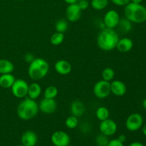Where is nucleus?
<instances>
[{
  "label": "nucleus",
  "instance_id": "nucleus-1",
  "mask_svg": "<svg viewBox=\"0 0 146 146\" xmlns=\"http://www.w3.org/2000/svg\"><path fill=\"white\" fill-rule=\"evenodd\" d=\"M119 36L113 29L105 28L101 30L97 37V44L101 50L111 51L116 48Z\"/></svg>",
  "mask_w": 146,
  "mask_h": 146
},
{
  "label": "nucleus",
  "instance_id": "nucleus-2",
  "mask_svg": "<svg viewBox=\"0 0 146 146\" xmlns=\"http://www.w3.org/2000/svg\"><path fill=\"white\" fill-rule=\"evenodd\" d=\"M38 104L36 100L28 98H24L19 103L17 108V113L19 118L23 121H29L33 119L38 114Z\"/></svg>",
  "mask_w": 146,
  "mask_h": 146
},
{
  "label": "nucleus",
  "instance_id": "nucleus-3",
  "mask_svg": "<svg viewBox=\"0 0 146 146\" xmlns=\"http://www.w3.org/2000/svg\"><path fill=\"white\" fill-rule=\"evenodd\" d=\"M49 71V64L42 58H34L28 68L29 76L33 81H39L46 76Z\"/></svg>",
  "mask_w": 146,
  "mask_h": 146
},
{
  "label": "nucleus",
  "instance_id": "nucleus-4",
  "mask_svg": "<svg viewBox=\"0 0 146 146\" xmlns=\"http://www.w3.org/2000/svg\"><path fill=\"white\" fill-rule=\"evenodd\" d=\"M124 15L132 23L143 24L146 21V7L141 4L130 2L125 6Z\"/></svg>",
  "mask_w": 146,
  "mask_h": 146
},
{
  "label": "nucleus",
  "instance_id": "nucleus-5",
  "mask_svg": "<svg viewBox=\"0 0 146 146\" xmlns=\"http://www.w3.org/2000/svg\"><path fill=\"white\" fill-rule=\"evenodd\" d=\"M11 89L14 97L17 98H24L28 94L29 84L25 80L18 78L15 80Z\"/></svg>",
  "mask_w": 146,
  "mask_h": 146
},
{
  "label": "nucleus",
  "instance_id": "nucleus-6",
  "mask_svg": "<svg viewBox=\"0 0 146 146\" xmlns=\"http://www.w3.org/2000/svg\"><path fill=\"white\" fill-rule=\"evenodd\" d=\"M93 92H94V96L100 99L107 98L111 94L110 82L104 81L103 79L98 81L94 86Z\"/></svg>",
  "mask_w": 146,
  "mask_h": 146
},
{
  "label": "nucleus",
  "instance_id": "nucleus-7",
  "mask_svg": "<svg viewBox=\"0 0 146 146\" xmlns=\"http://www.w3.org/2000/svg\"><path fill=\"white\" fill-rule=\"evenodd\" d=\"M143 125V118L138 113H133L128 115L125 121V127L131 132H135L142 128Z\"/></svg>",
  "mask_w": 146,
  "mask_h": 146
},
{
  "label": "nucleus",
  "instance_id": "nucleus-8",
  "mask_svg": "<svg viewBox=\"0 0 146 146\" xmlns=\"http://www.w3.org/2000/svg\"><path fill=\"white\" fill-rule=\"evenodd\" d=\"M121 17L117 11L114 9H110L107 11L104 17V22L106 28L113 29L118 27Z\"/></svg>",
  "mask_w": 146,
  "mask_h": 146
},
{
  "label": "nucleus",
  "instance_id": "nucleus-9",
  "mask_svg": "<svg viewBox=\"0 0 146 146\" xmlns=\"http://www.w3.org/2000/svg\"><path fill=\"white\" fill-rule=\"evenodd\" d=\"M51 141L54 146H68L70 145L71 138L65 131H56L51 135Z\"/></svg>",
  "mask_w": 146,
  "mask_h": 146
},
{
  "label": "nucleus",
  "instance_id": "nucleus-10",
  "mask_svg": "<svg viewBox=\"0 0 146 146\" xmlns=\"http://www.w3.org/2000/svg\"><path fill=\"white\" fill-rule=\"evenodd\" d=\"M117 129H118V125L111 118L101 121V123L99 125V130L101 131V133L108 137L114 135L116 133Z\"/></svg>",
  "mask_w": 146,
  "mask_h": 146
},
{
  "label": "nucleus",
  "instance_id": "nucleus-11",
  "mask_svg": "<svg viewBox=\"0 0 146 146\" xmlns=\"http://www.w3.org/2000/svg\"><path fill=\"white\" fill-rule=\"evenodd\" d=\"M57 104L55 99L44 98L38 104V109L45 114H52L56 111Z\"/></svg>",
  "mask_w": 146,
  "mask_h": 146
},
{
  "label": "nucleus",
  "instance_id": "nucleus-12",
  "mask_svg": "<svg viewBox=\"0 0 146 146\" xmlns=\"http://www.w3.org/2000/svg\"><path fill=\"white\" fill-rule=\"evenodd\" d=\"M81 12L82 11L79 8L77 3L68 4L66 9V16L67 20L70 22H76L81 18Z\"/></svg>",
  "mask_w": 146,
  "mask_h": 146
},
{
  "label": "nucleus",
  "instance_id": "nucleus-13",
  "mask_svg": "<svg viewBox=\"0 0 146 146\" xmlns=\"http://www.w3.org/2000/svg\"><path fill=\"white\" fill-rule=\"evenodd\" d=\"M111 84V93L114 96L121 97L125 94L127 91V87L125 83L119 80H113Z\"/></svg>",
  "mask_w": 146,
  "mask_h": 146
},
{
  "label": "nucleus",
  "instance_id": "nucleus-14",
  "mask_svg": "<svg viewBox=\"0 0 146 146\" xmlns=\"http://www.w3.org/2000/svg\"><path fill=\"white\" fill-rule=\"evenodd\" d=\"M54 69L61 76H66L71 72L72 66L68 61L64 59L58 60L54 64Z\"/></svg>",
  "mask_w": 146,
  "mask_h": 146
},
{
  "label": "nucleus",
  "instance_id": "nucleus-15",
  "mask_svg": "<svg viewBox=\"0 0 146 146\" xmlns=\"http://www.w3.org/2000/svg\"><path fill=\"white\" fill-rule=\"evenodd\" d=\"M38 141V136L33 131H27L21 137V144L25 146H34Z\"/></svg>",
  "mask_w": 146,
  "mask_h": 146
},
{
  "label": "nucleus",
  "instance_id": "nucleus-16",
  "mask_svg": "<svg viewBox=\"0 0 146 146\" xmlns=\"http://www.w3.org/2000/svg\"><path fill=\"white\" fill-rule=\"evenodd\" d=\"M133 47V41L128 37L119 38L116 45V49L121 53H127L131 51Z\"/></svg>",
  "mask_w": 146,
  "mask_h": 146
},
{
  "label": "nucleus",
  "instance_id": "nucleus-17",
  "mask_svg": "<svg viewBox=\"0 0 146 146\" xmlns=\"http://www.w3.org/2000/svg\"><path fill=\"white\" fill-rule=\"evenodd\" d=\"M70 111H71V115L74 116L81 117L85 113L86 107L84 103L79 100H75L73 101L71 104L70 107Z\"/></svg>",
  "mask_w": 146,
  "mask_h": 146
},
{
  "label": "nucleus",
  "instance_id": "nucleus-18",
  "mask_svg": "<svg viewBox=\"0 0 146 146\" xmlns=\"http://www.w3.org/2000/svg\"><path fill=\"white\" fill-rule=\"evenodd\" d=\"M41 91H42L41 87L38 83H32L31 84H29L28 94H27V96L31 99L36 100L41 96Z\"/></svg>",
  "mask_w": 146,
  "mask_h": 146
},
{
  "label": "nucleus",
  "instance_id": "nucleus-19",
  "mask_svg": "<svg viewBox=\"0 0 146 146\" xmlns=\"http://www.w3.org/2000/svg\"><path fill=\"white\" fill-rule=\"evenodd\" d=\"M16 78L11 74H1L0 76V86L3 88H11Z\"/></svg>",
  "mask_w": 146,
  "mask_h": 146
},
{
  "label": "nucleus",
  "instance_id": "nucleus-20",
  "mask_svg": "<svg viewBox=\"0 0 146 146\" xmlns=\"http://www.w3.org/2000/svg\"><path fill=\"white\" fill-rule=\"evenodd\" d=\"M14 70V65L9 60L5 58L0 59V74H11Z\"/></svg>",
  "mask_w": 146,
  "mask_h": 146
},
{
  "label": "nucleus",
  "instance_id": "nucleus-21",
  "mask_svg": "<svg viewBox=\"0 0 146 146\" xmlns=\"http://www.w3.org/2000/svg\"><path fill=\"white\" fill-rule=\"evenodd\" d=\"M132 24L133 23L131 21H129L128 19L125 17V18L120 19L118 26L119 27V29L121 32L124 33V34H127V33L131 31V29H132Z\"/></svg>",
  "mask_w": 146,
  "mask_h": 146
},
{
  "label": "nucleus",
  "instance_id": "nucleus-22",
  "mask_svg": "<svg viewBox=\"0 0 146 146\" xmlns=\"http://www.w3.org/2000/svg\"><path fill=\"white\" fill-rule=\"evenodd\" d=\"M96 116L100 121H103L109 118V110L105 106H100L96 111Z\"/></svg>",
  "mask_w": 146,
  "mask_h": 146
},
{
  "label": "nucleus",
  "instance_id": "nucleus-23",
  "mask_svg": "<svg viewBox=\"0 0 146 146\" xmlns=\"http://www.w3.org/2000/svg\"><path fill=\"white\" fill-rule=\"evenodd\" d=\"M58 94L57 87L55 86H48L45 88L44 93V98H49V99H55Z\"/></svg>",
  "mask_w": 146,
  "mask_h": 146
},
{
  "label": "nucleus",
  "instance_id": "nucleus-24",
  "mask_svg": "<svg viewBox=\"0 0 146 146\" xmlns=\"http://www.w3.org/2000/svg\"><path fill=\"white\" fill-rule=\"evenodd\" d=\"M101 77L104 81L111 82L115 77V71L111 67H106L103 70L102 73H101Z\"/></svg>",
  "mask_w": 146,
  "mask_h": 146
},
{
  "label": "nucleus",
  "instance_id": "nucleus-25",
  "mask_svg": "<svg viewBox=\"0 0 146 146\" xmlns=\"http://www.w3.org/2000/svg\"><path fill=\"white\" fill-rule=\"evenodd\" d=\"M108 5V0H91V6L94 9L101 11L106 8Z\"/></svg>",
  "mask_w": 146,
  "mask_h": 146
},
{
  "label": "nucleus",
  "instance_id": "nucleus-26",
  "mask_svg": "<svg viewBox=\"0 0 146 146\" xmlns=\"http://www.w3.org/2000/svg\"><path fill=\"white\" fill-rule=\"evenodd\" d=\"M64 34L63 33L55 32L51 35L50 38V42L54 46H59L64 42Z\"/></svg>",
  "mask_w": 146,
  "mask_h": 146
},
{
  "label": "nucleus",
  "instance_id": "nucleus-27",
  "mask_svg": "<svg viewBox=\"0 0 146 146\" xmlns=\"http://www.w3.org/2000/svg\"><path fill=\"white\" fill-rule=\"evenodd\" d=\"M68 24L66 20L60 19L56 21L55 24V29L57 32L59 33H65L68 29Z\"/></svg>",
  "mask_w": 146,
  "mask_h": 146
},
{
  "label": "nucleus",
  "instance_id": "nucleus-28",
  "mask_svg": "<svg viewBox=\"0 0 146 146\" xmlns=\"http://www.w3.org/2000/svg\"><path fill=\"white\" fill-rule=\"evenodd\" d=\"M65 125L69 129H74L78 125V118L74 115H70L66 119Z\"/></svg>",
  "mask_w": 146,
  "mask_h": 146
},
{
  "label": "nucleus",
  "instance_id": "nucleus-29",
  "mask_svg": "<svg viewBox=\"0 0 146 146\" xmlns=\"http://www.w3.org/2000/svg\"><path fill=\"white\" fill-rule=\"evenodd\" d=\"M108 137L106 135H104V134L101 133L99 135H97L96 137V143L97 146H107L108 143H109V140H108Z\"/></svg>",
  "mask_w": 146,
  "mask_h": 146
},
{
  "label": "nucleus",
  "instance_id": "nucleus-30",
  "mask_svg": "<svg viewBox=\"0 0 146 146\" xmlns=\"http://www.w3.org/2000/svg\"><path fill=\"white\" fill-rule=\"evenodd\" d=\"M77 4H78L79 8L81 9V11L86 10L89 7V5H90L89 2H88L87 0H80Z\"/></svg>",
  "mask_w": 146,
  "mask_h": 146
},
{
  "label": "nucleus",
  "instance_id": "nucleus-31",
  "mask_svg": "<svg viewBox=\"0 0 146 146\" xmlns=\"http://www.w3.org/2000/svg\"><path fill=\"white\" fill-rule=\"evenodd\" d=\"M115 5L118 7H125V5L131 2V0H111Z\"/></svg>",
  "mask_w": 146,
  "mask_h": 146
},
{
  "label": "nucleus",
  "instance_id": "nucleus-32",
  "mask_svg": "<svg viewBox=\"0 0 146 146\" xmlns=\"http://www.w3.org/2000/svg\"><path fill=\"white\" fill-rule=\"evenodd\" d=\"M107 146H124V145L123 143H121L116 138V139H113L109 141V143Z\"/></svg>",
  "mask_w": 146,
  "mask_h": 146
},
{
  "label": "nucleus",
  "instance_id": "nucleus-33",
  "mask_svg": "<svg viewBox=\"0 0 146 146\" xmlns=\"http://www.w3.org/2000/svg\"><path fill=\"white\" fill-rule=\"evenodd\" d=\"M34 59V56H33L32 54H27L25 55V61H27V62H31V61H33V60Z\"/></svg>",
  "mask_w": 146,
  "mask_h": 146
},
{
  "label": "nucleus",
  "instance_id": "nucleus-34",
  "mask_svg": "<svg viewBox=\"0 0 146 146\" xmlns=\"http://www.w3.org/2000/svg\"><path fill=\"white\" fill-rule=\"evenodd\" d=\"M117 139H118L119 141H121V143H124V142L126 141V136H125V135H123V134H121V135H120L119 136H118V138H117Z\"/></svg>",
  "mask_w": 146,
  "mask_h": 146
},
{
  "label": "nucleus",
  "instance_id": "nucleus-35",
  "mask_svg": "<svg viewBox=\"0 0 146 146\" xmlns=\"http://www.w3.org/2000/svg\"><path fill=\"white\" fill-rule=\"evenodd\" d=\"M64 1L68 4H73L77 3L78 0H64Z\"/></svg>",
  "mask_w": 146,
  "mask_h": 146
},
{
  "label": "nucleus",
  "instance_id": "nucleus-36",
  "mask_svg": "<svg viewBox=\"0 0 146 146\" xmlns=\"http://www.w3.org/2000/svg\"><path fill=\"white\" fill-rule=\"evenodd\" d=\"M129 146H145L143 143L140 142H133L132 143H131Z\"/></svg>",
  "mask_w": 146,
  "mask_h": 146
},
{
  "label": "nucleus",
  "instance_id": "nucleus-37",
  "mask_svg": "<svg viewBox=\"0 0 146 146\" xmlns=\"http://www.w3.org/2000/svg\"><path fill=\"white\" fill-rule=\"evenodd\" d=\"M142 132L143 133V135L146 136V123L145 125H143L142 126Z\"/></svg>",
  "mask_w": 146,
  "mask_h": 146
},
{
  "label": "nucleus",
  "instance_id": "nucleus-38",
  "mask_svg": "<svg viewBox=\"0 0 146 146\" xmlns=\"http://www.w3.org/2000/svg\"><path fill=\"white\" fill-rule=\"evenodd\" d=\"M143 0H131V2L135 3V4H141Z\"/></svg>",
  "mask_w": 146,
  "mask_h": 146
},
{
  "label": "nucleus",
  "instance_id": "nucleus-39",
  "mask_svg": "<svg viewBox=\"0 0 146 146\" xmlns=\"http://www.w3.org/2000/svg\"><path fill=\"white\" fill-rule=\"evenodd\" d=\"M142 105H143V107L144 109L146 110V98H145V99L143 100V101Z\"/></svg>",
  "mask_w": 146,
  "mask_h": 146
},
{
  "label": "nucleus",
  "instance_id": "nucleus-40",
  "mask_svg": "<svg viewBox=\"0 0 146 146\" xmlns=\"http://www.w3.org/2000/svg\"><path fill=\"white\" fill-rule=\"evenodd\" d=\"M17 146H25V145H22V144H21V145H17Z\"/></svg>",
  "mask_w": 146,
  "mask_h": 146
},
{
  "label": "nucleus",
  "instance_id": "nucleus-41",
  "mask_svg": "<svg viewBox=\"0 0 146 146\" xmlns=\"http://www.w3.org/2000/svg\"><path fill=\"white\" fill-rule=\"evenodd\" d=\"M17 1H23V0H17Z\"/></svg>",
  "mask_w": 146,
  "mask_h": 146
},
{
  "label": "nucleus",
  "instance_id": "nucleus-42",
  "mask_svg": "<svg viewBox=\"0 0 146 146\" xmlns=\"http://www.w3.org/2000/svg\"><path fill=\"white\" fill-rule=\"evenodd\" d=\"M68 146H74V145H68Z\"/></svg>",
  "mask_w": 146,
  "mask_h": 146
},
{
  "label": "nucleus",
  "instance_id": "nucleus-43",
  "mask_svg": "<svg viewBox=\"0 0 146 146\" xmlns=\"http://www.w3.org/2000/svg\"><path fill=\"white\" fill-rule=\"evenodd\" d=\"M34 146H36V145H34Z\"/></svg>",
  "mask_w": 146,
  "mask_h": 146
}]
</instances>
